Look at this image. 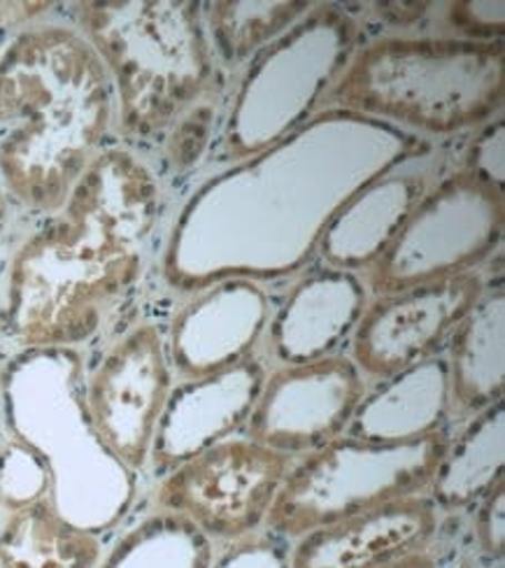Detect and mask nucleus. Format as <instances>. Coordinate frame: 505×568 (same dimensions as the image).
Listing matches in <instances>:
<instances>
[{
	"mask_svg": "<svg viewBox=\"0 0 505 568\" xmlns=\"http://www.w3.org/2000/svg\"><path fill=\"white\" fill-rule=\"evenodd\" d=\"M159 217L152 171L124 150L95 156L59 210L10 266L3 326L21 347L91 341L142 273Z\"/></svg>",
	"mask_w": 505,
	"mask_h": 568,
	"instance_id": "nucleus-1",
	"label": "nucleus"
},
{
	"mask_svg": "<svg viewBox=\"0 0 505 568\" xmlns=\"http://www.w3.org/2000/svg\"><path fill=\"white\" fill-rule=\"evenodd\" d=\"M112 122V84L80 31L42 23L0 52V178L31 210L57 215Z\"/></svg>",
	"mask_w": 505,
	"mask_h": 568,
	"instance_id": "nucleus-2",
	"label": "nucleus"
},
{
	"mask_svg": "<svg viewBox=\"0 0 505 568\" xmlns=\"http://www.w3.org/2000/svg\"><path fill=\"white\" fill-rule=\"evenodd\" d=\"M78 21L117 93L119 129L131 138L171 129L214 89L201 3L99 0L78 6Z\"/></svg>",
	"mask_w": 505,
	"mask_h": 568,
	"instance_id": "nucleus-3",
	"label": "nucleus"
},
{
	"mask_svg": "<svg viewBox=\"0 0 505 568\" xmlns=\"http://www.w3.org/2000/svg\"><path fill=\"white\" fill-rule=\"evenodd\" d=\"M503 103V44L466 38H380L352 57L320 108L382 116L447 135Z\"/></svg>",
	"mask_w": 505,
	"mask_h": 568,
	"instance_id": "nucleus-4",
	"label": "nucleus"
},
{
	"mask_svg": "<svg viewBox=\"0 0 505 568\" xmlns=\"http://www.w3.org/2000/svg\"><path fill=\"white\" fill-rule=\"evenodd\" d=\"M447 434L405 440L341 436L299 457L266 517L269 534L294 542L339 519L424 494L447 449Z\"/></svg>",
	"mask_w": 505,
	"mask_h": 568,
	"instance_id": "nucleus-5",
	"label": "nucleus"
},
{
	"mask_svg": "<svg viewBox=\"0 0 505 568\" xmlns=\"http://www.w3.org/2000/svg\"><path fill=\"white\" fill-rule=\"evenodd\" d=\"M503 233V189L468 171L441 182L368 266L375 296L473 271Z\"/></svg>",
	"mask_w": 505,
	"mask_h": 568,
	"instance_id": "nucleus-6",
	"label": "nucleus"
},
{
	"mask_svg": "<svg viewBox=\"0 0 505 568\" xmlns=\"http://www.w3.org/2000/svg\"><path fill=\"white\" fill-rule=\"evenodd\" d=\"M294 462L248 436H231L163 473L154 506L186 519L214 546H226L266 527Z\"/></svg>",
	"mask_w": 505,
	"mask_h": 568,
	"instance_id": "nucleus-7",
	"label": "nucleus"
},
{
	"mask_svg": "<svg viewBox=\"0 0 505 568\" xmlns=\"http://www.w3.org/2000/svg\"><path fill=\"white\" fill-rule=\"evenodd\" d=\"M165 336L142 322L119 336L87 377L84 415L93 438L129 470L150 464L159 422L173 394Z\"/></svg>",
	"mask_w": 505,
	"mask_h": 568,
	"instance_id": "nucleus-8",
	"label": "nucleus"
},
{
	"mask_svg": "<svg viewBox=\"0 0 505 568\" xmlns=\"http://www.w3.org/2000/svg\"><path fill=\"white\" fill-rule=\"evenodd\" d=\"M485 290L483 273L466 271L375 296L352 331L350 359L375 383L433 359Z\"/></svg>",
	"mask_w": 505,
	"mask_h": 568,
	"instance_id": "nucleus-9",
	"label": "nucleus"
},
{
	"mask_svg": "<svg viewBox=\"0 0 505 568\" xmlns=\"http://www.w3.org/2000/svg\"><path fill=\"white\" fill-rule=\"evenodd\" d=\"M366 381L345 354L284 364L266 373L245 436L292 459L347 434Z\"/></svg>",
	"mask_w": 505,
	"mask_h": 568,
	"instance_id": "nucleus-10",
	"label": "nucleus"
},
{
	"mask_svg": "<svg viewBox=\"0 0 505 568\" xmlns=\"http://www.w3.org/2000/svg\"><path fill=\"white\" fill-rule=\"evenodd\" d=\"M441 510L426 494L377 506L292 542V568H387L431 550Z\"/></svg>",
	"mask_w": 505,
	"mask_h": 568,
	"instance_id": "nucleus-11",
	"label": "nucleus"
},
{
	"mask_svg": "<svg viewBox=\"0 0 505 568\" xmlns=\"http://www.w3.org/2000/svg\"><path fill=\"white\" fill-rule=\"evenodd\" d=\"M263 381L266 368L250 357L173 387L150 455L161 476L243 429Z\"/></svg>",
	"mask_w": 505,
	"mask_h": 568,
	"instance_id": "nucleus-12",
	"label": "nucleus"
},
{
	"mask_svg": "<svg viewBox=\"0 0 505 568\" xmlns=\"http://www.w3.org/2000/svg\"><path fill=\"white\" fill-rule=\"evenodd\" d=\"M269 322L263 294L248 284H226L196 298L175 317L165 338L173 371L186 381L250 359Z\"/></svg>",
	"mask_w": 505,
	"mask_h": 568,
	"instance_id": "nucleus-13",
	"label": "nucleus"
},
{
	"mask_svg": "<svg viewBox=\"0 0 505 568\" xmlns=\"http://www.w3.org/2000/svg\"><path fill=\"white\" fill-rule=\"evenodd\" d=\"M450 410L473 417L503 398L505 387V294L485 290L450 336Z\"/></svg>",
	"mask_w": 505,
	"mask_h": 568,
	"instance_id": "nucleus-14",
	"label": "nucleus"
},
{
	"mask_svg": "<svg viewBox=\"0 0 505 568\" xmlns=\"http://www.w3.org/2000/svg\"><path fill=\"white\" fill-rule=\"evenodd\" d=\"M450 410L447 366L428 359L384 381L373 396H364L347 436L368 440H405L443 432Z\"/></svg>",
	"mask_w": 505,
	"mask_h": 568,
	"instance_id": "nucleus-15",
	"label": "nucleus"
},
{
	"mask_svg": "<svg viewBox=\"0 0 505 568\" xmlns=\"http://www.w3.org/2000/svg\"><path fill=\"white\" fill-rule=\"evenodd\" d=\"M364 292L345 282L301 287L271 324V349L282 364L329 357L352 336L364 311Z\"/></svg>",
	"mask_w": 505,
	"mask_h": 568,
	"instance_id": "nucleus-16",
	"label": "nucleus"
},
{
	"mask_svg": "<svg viewBox=\"0 0 505 568\" xmlns=\"http://www.w3.org/2000/svg\"><path fill=\"white\" fill-rule=\"evenodd\" d=\"M103 546L65 519L52 496L12 508L0 527V568H95Z\"/></svg>",
	"mask_w": 505,
	"mask_h": 568,
	"instance_id": "nucleus-17",
	"label": "nucleus"
},
{
	"mask_svg": "<svg viewBox=\"0 0 505 568\" xmlns=\"http://www.w3.org/2000/svg\"><path fill=\"white\" fill-rule=\"evenodd\" d=\"M505 404L468 417L454 440L450 438L441 466L424 491L438 510L456 513L485 499L487 491L505 480Z\"/></svg>",
	"mask_w": 505,
	"mask_h": 568,
	"instance_id": "nucleus-18",
	"label": "nucleus"
},
{
	"mask_svg": "<svg viewBox=\"0 0 505 568\" xmlns=\"http://www.w3.org/2000/svg\"><path fill=\"white\" fill-rule=\"evenodd\" d=\"M212 557L214 542L194 525L156 510L119 536L95 568H210Z\"/></svg>",
	"mask_w": 505,
	"mask_h": 568,
	"instance_id": "nucleus-19",
	"label": "nucleus"
},
{
	"mask_svg": "<svg viewBox=\"0 0 505 568\" xmlns=\"http://www.w3.org/2000/svg\"><path fill=\"white\" fill-rule=\"evenodd\" d=\"M310 10V3H210L203 12L212 47L240 61Z\"/></svg>",
	"mask_w": 505,
	"mask_h": 568,
	"instance_id": "nucleus-20",
	"label": "nucleus"
},
{
	"mask_svg": "<svg viewBox=\"0 0 505 568\" xmlns=\"http://www.w3.org/2000/svg\"><path fill=\"white\" fill-rule=\"evenodd\" d=\"M210 568H292V542L259 531L214 550Z\"/></svg>",
	"mask_w": 505,
	"mask_h": 568,
	"instance_id": "nucleus-21",
	"label": "nucleus"
},
{
	"mask_svg": "<svg viewBox=\"0 0 505 568\" xmlns=\"http://www.w3.org/2000/svg\"><path fill=\"white\" fill-rule=\"evenodd\" d=\"M212 91L205 93L196 105H191L171 126L173 133H171V140H168V156H171V161L178 165V169H184V165L194 163L205 148L208 135H210V122L214 120Z\"/></svg>",
	"mask_w": 505,
	"mask_h": 568,
	"instance_id": "nucleus-22",
	"label": "nucleus"
},
{
	"mask_svg": "<svg viewBox=\"0 0 505 568\" xmlns=\"http://www.w3.org/2000/svg\"><path fill=\"white\" fill-rule=\"evenodd\" d=\"M477 550L492 561H503L505 555V480L494 485L485 499L477 501L473 519Z\"/></svg>",
	"mask_w": 505,
	"mask_h": 568,
	"instance_id": "nucleus-23",
	"label": "nucleus"
},
{
	"mask_svg": "<svg viewBox=\"0 0 505 568\" xmlns=\"http://www.w3.org/2000/svg\"><path fill=\"white\" fill-rule=\"evenodd\" d=\"M387 568H438V561H436V557H433L431 550H426V552L407 557L403 561H396V564H392Z\"/></svg>",
	"mask_w": 505,
	"mask_h": 568,
	"instance_id": "nucleus-24",
	"label": "nucleus"
},
{
	"mask_svg": "<svg viewBox=\"0 0 505 568\" xmlns=\"http://www.w3.org/2000/svg\"><path fill=\"white\" fill-rule=\"evenodd\" d=\"M6 215H8V201H6V189L0 184V226L6 224Z\"/></svg>",
	"mask_w": 505,
	"mask_h": 568,
	"instance_id": "nucleus-25",
	"label": "nucleus"
}]
</instances>
